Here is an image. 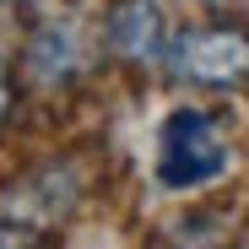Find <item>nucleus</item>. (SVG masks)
<instances>
[{"instance_id":"1","label":"nucleus","mask_w":249,"mask_h":249,"mask_svg":"<svg viewBox=\"0 0 249 249\" xmlns=\"http://www.w3.org/2000/svg\"><path fill=\"white\" fill-rule=\"evenodd\" d=\"M233 146L222 136V124L200 108H174L162 119V141H157V179L168 190H200L217 174H228Z\"/></svg>"},{"instance_id":"2","label":"nucleus","mask_w":249,"mask_h":249,"mask_svg":"<svg viewBox=\"0 0 249 249\" xmlns=\"http://www.w3.org/2000/svg\"><path fill=\"white\" fill-rule=\"evenodd\" d=\"M174 71L200 87H249V38L233 27H195L174 44Z\"/></svg>"},{"instance_id":"3","label":"nucleus","mask_w":249,"mask_h":249,"mask_svg":"<svg viewBox=\"0 0 249 249\" xmlns=\"http://www.w3.org/2000/svg\"><path fill=\"white\" fill-rule=\"evenodd\" d=\"M108 44H114V54L136 60V65H157L168 54V17H162V6L157 0H114Z\"/></svg>"},{"instance_id":"4","label":"nucleus","mask_w":249,"mask_h":249,"mask_svg":"<svg viewBox=\"0 0 249 249\" xmlns=\"http://www.w3.org/2000/svg\"><path fill=\"white\" fill-rule=\"evenodd\" d=\"M33 71H38V81H65V76H76V65H81V44H76V27H65V22H54V27H44L33 38Z\"/></svg>"},{"instance_id":"5","label":"nucleus","mask_w":249,"mask_h":249,"mask_svg":"<svg viewBox=\"0 0 249 249\" xmlns=\"http://www.w3.org/2000/svg\"><path fill=\"white\" fill-rule=\"evenodd\" d=\"M0 249H38L27 233H6V228H0Z\"/></svg>"},{"instance_id":"6","label":"nucleus","mask_w":249,"mask_h":249,"mask_svg":"<svg viewBox=\"0 0 249 249\" xmlns=\"http://www.w3.org/2000/svg\"><path fill=\"white\" fill-rule=\"evenodd\" d=\"M6 103H11V81H6V60H0V119H6Z\"/></svg>"}]
</instances>
